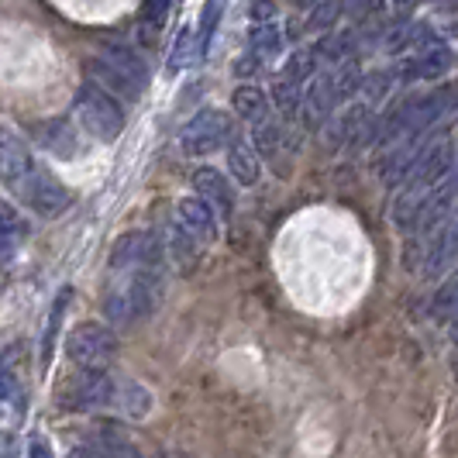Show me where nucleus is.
<instances>
[{
    "mask_svg": "<svg viewBox=\"0 0 458 458\" xmlns=\"http://www.w3.org/2000/svg\"><path fill=\"white\" fill-rule=\"evenodd\" d=\"M231 107L238 111V117H245L252 124H259L262 117H269L266 114L269 111V100H266V93L255 90V87H238L234 97H231Z\"/></svg>",
    "mask_w": 458,
    "mask_h": 458,
    "instance_id": "nucleus-17",
    "label": "nucleus"
},
{
    "mask_svg": "<svg viewBox=\"0 0 458 458\" xmlns=\"http://www.w3.org/2000/svg\"><path fill=\"white\" fill-rule=\"evenodd\" d=\"M114 355H117V338L111 327L93 324V321L72 327V335H69V359H72L76 366L104 369L114 362Z\"/></svg>",
    "mask_w": 458,
    "mask_h": 458,
    "instance_id": "nucleus-4",
    "label": "nucleus"
},
{
    "mask_svg": "<svg viewBox=\"0 0 458 458\" xmlns=\"http://www.w3.org/2000/svg\"><path fill=\"white\" fill-rule=\"evenodd\" d=\"M28 458H52L46 441H31V448H28Z\"/></svg>",
    "mask_w": 458,
    "mask_h": 458,
    "instance_id": "nucleus-39",
    "label": "nucleus"
},
{
    "mask_svg": "<svg viewBox=\"0 0 458 458\" xmlns=\"http://www.w3.org/2000/svg\"><path fill=\"white\" fill-rule=\"evenodd\" d=\"M117 403L131 413V417H141V413L148 411V390H141L138 383H124L117 390Z\"/></svg>",
    "mask_w": 458,
    "mask_h": 458,
    "instance_id": "nucleus-33",
    "label": "nucleus"
},
{
    "mask_svg": "<svg viewBox=\"0 0 458 458\" xmlns=\"http://www.w3.org/2000/svg\"><path fill=\"white\" fill-rule=\"evenodd\" d=\"M0 169H4V183L14 186L18 180H24L35 165H31V156H28V148H24V141H18V138L4 135V141H0Z\"/></svg>",
    "mask_w": 458,
    "mask_h": 458,
    "instance_id": "nucleus-14",
    "label": "nucleus"
},
{
    "mask_svg": "<svg viewBox=\"0 0 458 458\" xmlns=\"http://www.w3.org/2000/svg\"><path fill=\"white\" fill-rule=\"evenodd\" d=\"M0 217H4V231H0V249H4V262H11L14 259V249H18V242H24V234H28V225H24L21 217H18V210L11 204L0 207Z\"/></svg>",
    "mask_w": 458,
    "mask_h": 458,
    "instance_id": "nucleus-18",
    "label": "nucleus"
},
{
    "mask_svg": "<svg viewBox=\"0 0 458 458\" xmlns=\"http://www.w3.org/2000/svg\"><path fill=\"white\" fill-rule=\"evenodd\" d=\"M273 104L279 107V114L283 117H297L300 107H303V100H300V83L286 80V76H279V83L273 87Z\"/></svg>",
    "mask_w": 458,
    "mask_h": 458,
    "instance_id": "nucleus-27",
    "label": "nucleus"
},
{
    "mask_svg": "<svg viewBox=\"0 0 458 458\" xmlns=\"http://www.w3.org/2000/svg\"><path fill=\"white\" fill-rule=\"evenodd\" d=\"M458 200V162L448 169V176L441 180V183L435 186V193H431V200H428V207L420 210V221H417V228L420 231H435L437 221L452 210V204Z\"/></svg>",
    "mask_w": 458,
    "mask_h": 458,
    "instance_id": "nucleus-12",
    "label": "nucleus"
},
{
    "mask_svg": "<svg viewBox=\"0 0 458 458\" xmlns=\"http://www.w3.org/2000/svg\"><path fill=\"white\" fill-rule=\"evenodd\" d=\"M255 69H259V55H245V59H238V63H234V72H238V76H252Z\"/></svg>",
    "mask_w": 458,
    "mask_h": 458,
    "instance_id": "nucleus-38",
    "label": "nucleus"
},
{
    "mask_svg": "<svg viewBox=\"0 0 458 458\" xmlns=\"http://www.w3.org/2000/svg\"><path fill=\"white\" fill-rule=\"evenodd\" d=\"M362 90L369 93V100H379V97H386L390 90V72H372L362 80Z\"/></svg>",
    "mask_w": 458,
    "mask_h": 458,
    "instance_id": "nucleus-36",
    "label": "nucleus"
},
{
    "mask_svg": "<svg viewBox=\"0 0 458 458\" xmlns=\"http://www.w3.org/2000/svg\"><path fill=\"white\" fill-rule=\"evenodd\" d=\"M231 138V121L221 111H200L180 135L186 156H207V152H217L225 141Z\"/></svg>",
    "mask_w": 458,
    "mask_h": 458,
    "instance_id": "nucleus-7",
    "label": "nucleus"
},
{
    "mask_svg": "<svg viewBox=\"0 0 458 458\" xmlns=\"http://www.w3.org/2000/svg\"><path fill=\"white\" fill-rule=\"evenodd\" d=\"M93 83H100L104 90L121 93V97H141L145 83H148V69L138 59L131 48H107L97 59H90Z\"/></svg>",
    "mask_w": 458,
    "mask_h": 458,
    "instance_id": "nucleus-2",
    "label": "nucleus"
},
{
    "mask_svg": "<svg viewBox=\"0 0 458 458\" xmlns=\"http://www.w3.org/2000/svg\"><path fill=\"white\" fill-rule=\"evenodd\" d=\"M69 290H63L59 293V300L52 303V318H48L46 324V338H42V362H48L52 359V344H55V335H59V324H63V310H66V303H69Z\"/></svg>",
    "mask_w": 458,
    "mask_h": 458,
    "instance_id": "nucleus-30",
    "label": "nucleus"
},
{
    "mask_svg": "<svg viewBox=\"0 0 458 458\" xmlns=\"http://www.w3.org/2000/svg\"><path fill=\"white\" fill-rule=\"evenodd\" d=\"M176 217L197 242H214L217 238V217H214V207L207 204L204 197H183L176 204Z\"/></svg>",
    "mask_w": 458,
    "mask_h": 458,
    "instance_id": "nucleus-10",
    "label": "nucleus"
},
{
    "mask_svg": "<svg viewBox=\"0 0 458 458\" xmlns=\"http://www.w3.org/2000/svg\"><path fill=\"white\" fill-rule=\"evenodd\" d=\"M420 152H424V141H420V138H403L390 156L383 159V165H379L383 183L400 186L403 180H411V173H413V165H417V159H420Z\"/></svg>",
    "mask_w": 458,
    "mask_h": 458,
    "instance_id": "nucleus-11",
    "label": "nucleus"
},
{
    "mask_svg": "<svg viewBox=\"0 0 458 458\" xmlns=\"http://www.w3.org/2000/svg\"><path fill=\"white\" fill-rule=\"evenodd\" d=\"M14 190L21 193V200L31 210H38L42 217H55V214H63L69 207V190L59 180H52L48 173H42V169H31L24 180H18L14 183Z\"/></svg>",
    "mask_w": 458,
    "mask_h": 458,
    "instance_id": "nucleus-6",
    "label": "nucleus"
},
{
    "mask_svg": "<svg viewBox=\"0 0 458 458\" xmlns=\"http://www.w3.org/2000/svg\"><path fill=\"white\" fill-rule=\"evenodd\" d=\"M159 300V276L156 266H135L124 283H117L107 297V318L114 324H135L152 314Z\"/></svg>",
    "mask_w": 458,
    "mask_h": 458,
    "instance_id": "nucleus-1",
    "label": "nucleus"
},
{
    "mask_svg": "<svg viewBox=\"0 0 458 458\" xmlns=\"http://www.w3.org/2000/svg\"><path fill=\"white\" fill-rule=\"evenodd\" d=\"M117 386L114 379L104 369H83L80 376H72L66 386V407L72 411H97V407H111L117 403Z\"/></svg>",
    "mask_w": 458,
    "mask_h": 458,
    "instance_id": "nucleus-5",
    "label": "nucleus"
},
{
    "mask_svg": "<svg viewBox=\"0 0 458 458\" xmlns=\"http://www.w3.org/2000/svg\"><path fill=\"white\" fill-rule=\"evenodd\" d=\"M314 69H318V55H314V48H297V52L286 59L283 76H286V80H293V83H307V80L314 76Z\"/></svg>",
    "mask_w": 458,
    "mask_h": 458,
    "instance_id": "nucleus-28",
    "label": "nucleus"
},
{
    "mask_svg": "<svg viewBox=\"0 0 458 458\" xmlns=\"http://www.w3.org/2000/svg\"><path fill=\"white\" fill-rule=\"evenodd\" d=\"M259 148L255 145H245V141H234L228 148V169L231 176L242 186H252L259 180Z\"/></svg>",
    "mask_w": 458,
    "mask_h": 458,
    "instance_id": "nucleus-16",
    "label": "nucleus"
},
{
    "mask_svg": "<svg viewBox=\"0 0 458 458\" xmlns=\"http://www.w3.org/2000/svg\"><path fill=\"white\" fill-rule=\"evenodd\" d=\"M165 249H169V255L176 259V266H193V259H197V238L190 234V231L176 221L173 228L165 231Z\"/></svg>",
    "mask_w": 458,
    "mask_h": 458,
    "instance_id": "nucleus-20",
    "label": "nucleus"
},
{
    "mask_svg": "<svg viewBox=\"0 0 458 458\" xmlns=\"http://www.w3.org/2000/svg\"><path fill=\"white\" fill-rule=\"evenodd\" d=\"M69 458H138L135 448L121 437H100L93 445H80Z\"/></svg>",
    "mask_w": 458,
    "mask_h": 458,
    "instance_id": "nucleus-21",
    "label": "nucleus"
},
{
    "mask_svg": "<svg viewBox=\"0 0 458 458\" xmlns=\"http://www.w3.org/2000/svg\"><path fill=\"white\" fill-rule=\"evenodd\" d=\"M76 117L80 124L100 141H114L124 131V114L117 107L114 93L104 90L100 83H87L76 93Z\"/></svg>",
    "mask_w": 458,
    "mask_h": 458,
    "instance_id": "nucleus-3",
    "label": "nucleus"
},
{
    "mask_svg": "<svg viewBox=\"0 0 458 458\" xmlns=\"http://www.w3.org/2000/svg\"><path fill=\"white\" fill-rule=\"evenodd\" d=\"M255 148L266 156V159H273V156H279V148H283V124L276 121V117H262L259 124H255Z\"/></svg>",
    "mask_w": 458,
    "mask_h": 458,
    "instance_id": "nucleus-23",
    "label": "nucleus"
},
{
    "mask_svg": "<svg viewBox=\"0 0 458 458\" xmlns=\"http://www.w3.org/2000/svg\"><path fill=\"white\" fill-rule=\"evenodd\" d=\"M383 7H386V0H348V11H352V18H355V21L376 18Z\"/></svg>",
    "mask_w": 458,
    "mask_h": 458,
    "instance_id": "nucleus-35",
    "label": "nucleus"
},
{
    "mask_svg": "<svg viewBox=\"0 0 458 458\" xmlns=\"http://www.w3.org/2000/svg\"><path fill=\"white\" fill-rule=\"evenodd\" d=\"M448 66H452V52L445 46H437V42H431V46H424L420 52H413V55L403 59L400 76L403 80H437V76L448 72Z\"/></svg>",
    "mask_w": 458,
    "mask_h": 458,
    "instance_id": "nucleus-9",
    "label": "nucleus"
},
{
    "mask_svg": "<svg viewBox=\"0 0 458 458\" xmlns=\"http://www.w3.org/2000/svg\"><path fill=\"white\" fill-rule=\"evenodd\" d=\"M400 4H413V0H400Z\"/></svg>",
    "mask_w": 458,
    "mask_h": 458,
    "instance_id": "nucleus-41",
    "label": "nucleus"
},
{
    "mask_svg": "<svg viewBox=\"0 0 458 458\" xmlns=\"http://www.w3.org/2000/svg\"><path fill=\"white\" fill-rule=\"evenodd\" d=\"M193 186H197V193H200L210 207H217L221 214H231L234 193H231L228 180H225L217 169H197V173H193Z\"/></svg>",
    "mask_w": 458,
    "mask_h": 458,
    "instance_id": "nucleus-15",
    "label": "nucleus"
},
{
    "mask_svg": "<svg viewBox=\"0 0 458 458\" xmlns=\"http://www.w3.org/2000/svg\"><path fill=\"white\" fill-rule=\"evenodd\" d=\"M249 48H252L259 59H273L283 52V35L273 21H255L252 35H249Z\"/></svg>",
    "mask_w": 458,
    "mask_h": 458,
    "instance_id": "nucleus-19",
    "label": "nucleus"
},
{
    "mask_svg": "<svg viewBox=\"0 0 458 458\" xmlns=\"http://www.w3.org/2000/svg\"><path fill=\"white\" fill-rule=\"evenodd\" d=\"M314 55L318 63H327V66H344L352 55V35H324L314 46Z\"/></svg>",
    "mask_w": 458,
    "mask_h": 458,
    "instance_id": "nucleus-22",
    "label": "nucleus"
},
{
    "mask_svg": "<svg viewBox=\"0 0 458 458\" xmlns=\"http://www.w3.org/2000/svg\"><path fill=\"white\" fill-rule=\"evenodd\" d=\"M362 80H366V76H362V69H359L355 63H352V59H348V63L338 69V76H335V90H338V100H348V97H352L355 90H362Z\"/></svg>",
    "mask_w": 458,
    "mask_h": 458,
    "instance_id": "nucleus-32",
    "label": "nucleus"
},
{
    "mask_svg": "<svg viewBox=\"0 0 458 458\" xmlns=\"http://www.w3.org/2000/svg\"><path fill=\"white\" fill-rule=\"evenodd\" d=\"M165 18H169V0H148V7H145V21H141V35H145V42H152V38H156V31L165 24Z\"/></svg>",
    "mask_w": 458,
    "mask_h": 458,
    "instance_id": "nucleus-34",
    "label": "nucleus"
},
{
    "mask_svg": "<svg viewBox=\"0 0 458 458\" xmlns=\"http://www.w3.org/2000/svg\"><path fill=\"white\" fill-rule=\"evenodd\" d=\"M42 145H46L48 152H55V156H76V135H72V128H69L66 121H52L46 124V138H42Z\"/></svg>",
    "mask_w": 458,
    "mask_h": 458,
    "instance_id": "nucleus-25",
    "label": "nucleus"
},
{
    "mask_svg": "<svg viewBox=\"0 0 458 458\" xmlns=\"http://www.w3.org/2000/svg\"><path fill=\"white\" fill-rule=\"evenodd\" d=\"M338 104H342V100H338V90H335V76L324 72V76H314V80H310V87L303 93L300 117H303V124H307L310 131H318L324 121H331Z\"/></svg>",
    "mask_w": 458,
    "mask_h": 458,
    "instance_id": "nucleus-8",
    "label": "nucleus"
},
{
    "mask_svg": "<svg viewBox=\"0 0 458 458\" xmlns=\"http://www.w3.org/2000/svg\"><path fill=\"white\" fill-rule=\"evenodd\" d=\"M193 52H197V59H200V48H197V31H193V28L186 24L183 31H180V38H176V46H173V59H169V69L190 66Z\"/></svg>",
    "mask_w": 458,
    "mask_h": 458,
    "instance_id": "nucleus-31",
    "label": "nucleus"
},
{
    "mask_svg": "<svg viewBox=\"0 0 458 458\" xmlns=\"http://www.w3.org/2000/svg\"><path fill=\"white\" fill-rule=\"evenodd\" d=\"M431 314H435L437 321H448V318H458V269L441 286H437L435 293V303H431Z\"/></svg>",
    "mask_w": 458,
    "mask_h": 458,
    "instance_id": "nucleus-24",
    "label": "nucleus"
},
{
    "mask_svg": "<svg viewBox=\"0 0 458 458\" xmlns=\"http://www.w3.org/2000/svg\"><path fill=\"white\" fill-rule=\"evenodd\" d=\"M455 259H458V214H455V217H448V221L437 228L435 242H431V249H428L424 273L437 276L445 266H452Z\"/></svg>",
    "mask_w": 458,
    "mask_h": 458,
    "instance_id": "nucleus-13",
    "label": "nucleus"
},
{
    "mask_svg": "<svg viewBox=\"0 0 458 458\" xmlns=\"http://www.w3.org/2000/svg\"><path fill=\"white\" fill-rule=\"evenodd\" d=\"M342 11H344L342 0H321L310 11V18H307V31H327V28H335L338 18H342Z\"/></svg>",
    "mask_w": 458,
    "mask_h": 458,
    "instance_id": "nucleus-29",
    "label": "nucleus"
},
{
    "mask_svg": "<svg viewBox=\"0 0 458 458\" xmlns=\"http://www.w3.org/2000/svg\"><path fill=\"white\" fill-rule=\"evenodd\" d=\"M249 14H252L255 21H273V18H276V4H273V0H255Z\"/></svg>",
    "mask_w": 458,
    "mask_h": 458,
    "instance_id": "nucleus-37",
    "label": "nucleus"
},
{
    "mask_svg": "<svg viewBox=\"0 0 458 458\" xmlns=\"http://www.w3.org/2000/svg\"><path fill=\"white\" fill-rule=\"evenodd\" d=\"M225 14V0H207L204 11H200V24H197V48H200V59L210 52V38H214V28Z\"/></svg>",
    "mask_w": 458,
    "mask_h": 458,
    "instance_id": "nucleus-26",
    "label": "nucleus"
},
{
    "mask_svg": "<svg viewBox=\"0 0 458 458\" xmlns=\"http://www.w3.org/2000/svg\"><path fill=\"white\" fill-rule=\"evenodd\" d=\"M290 4H293V7H318L321 0H290Z\"/></svg>",
    "mask_w": 458,
    "mask_h": 458,
    "instance_id": "nucleus-40",
    "label": "nucleus"
}]
</instances>
